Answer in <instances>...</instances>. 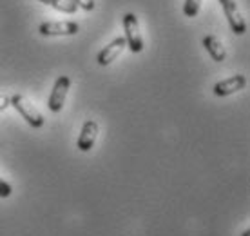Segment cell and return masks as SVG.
Returning a JSON list of instances; mask_svg holds the SVG:
<instances>
[{
	"instance_id": "obj_1",
	"label": "cell",
	"mask_w": 250,
	"mask_h": 236,
	"mask_svg": "<svg viewBox=\"0 0 250 236\" xmlns=\"http://www.w3.org/2000/svg\"><path fill=\"white\" fill-rule=\"evenodd\" d=\"M9 106L15 107L17 113L24 118L27 124L31 125L33 129H40V127H44L45 118L42 117V113L38 111L37 107L33 106L29 100L25 98L24 94H13V96H9Z\"/></svg>"
},
{
	"instance_id": "obj_2",
	"label": "cell",
	"mask_w": 250,
	"mask_h": 236,
	"mask_svg": "<svg viewBox=\"0 0 250 236\" xmlns=\"http://www.w3.org/2000/svg\"><path fill=\"white\" fill-rule=\"evenodd\" d=\"M124 38L127 47L131 53H142L145 47L144 35L140 31V22H138L134 13H125L124 15Z\"/></svg>"
},
{
	"instance_id": "obj_3",
	"label": "cell",
	"mask_w": 250,
	"mask_h": 236,
	"mask_svg": "<svg viewBox=\"0 0 250 236\" xmlns=\"http://www.w3.org/2000/svg\"><path fill=\"white\" fill-rule=\"evenodd\" d=\"M71 89V78L67 75L58 76L55 80V86L51 89L49 100H47V107H49L51 113H60L63 109V104H65V98H67V93Z\"/></svg>"
},
{
	"instance_id": "obj_4",
	"label": "cell",
	"mask_w": 250,
	"mask_h": 236,
	"mask_svg": "<svg viewBox=\"0 0 250 236\" xmlns=\"http://www.w3.org/2000/svg\"><path fill=\"white\" fill-rule=\"evenodd\" d=\"M80 31V25L73 20H62V22H42L38 25V33L42 37H73Z\"/></svg>"
},
{
	"instance_id": "obj_5",
	"label": "cell",
	"mask_w": 250,
	"mask_h": 236,
	"mask_svg": "<svg viewBox=\"0 0 250 236\" xmlns=\"http://www.w3.org/2000/svg\"><path fill=\"white\" fill-rule=\"evenodd\" d=\"M218 2L223 7V13H225L232 31L236 33V35H245L247 33V22H245L243 15L239 11L236 0H218Z\"/></svg>"
},
{
	"instance_id": "obj_6",
	"label": "cell",
	"mask_w": 250,
	"mask_h": 236,
	"mask_svg": "<svg viewBox=\"0 0 250 236\" xmlns=\"http://www.w3.org/2000/svg\"><path fill=\"white\" fill-rule=\"evenodd\" d=\"M98 133H100L98 124H96L94 120H85L83 125H82L80 137L76 140V147H78L82 153H89V151L94 147V143H96Z\"/></svg>"
},
{
	"instance_id": "obj_7",
	"label": "cell",
	"mask_w": 250,
	"mask_h": 236,
	"mask_svg": "<svg viewBox=\"0 0 250 236\" xmlns=\"http://www.w3.org/2000/svg\"><path fill=\"white\" fill-rule=\"evenodd\" d=\"M247 87V76L245 75H234L230 78H225L221 82H216L214 84V94L219 96V98H225V96H230V94L238 93L241 89Z\"/></svg>"
},
{
	"instance_id": "obj_8",
	"label": "cell",
	"mask_w": 250,
	"mask_h": 236,
	"mask_svg": "<svg viewBox=\"0 0 250 236\" xmlns=\"http://www.w3.org/2000/svg\"><path fill=\"white\" fill-rule=\"evenodd\" d=\"M127 47V44H125V38L124 37H116L111 44H107L105 47L98 53L96 56V62L98 66H109V64H113L116 58H118L124 49Z\"/></svg>"
},
{
	"instance_id": "obj_9",
	"label": "cell",
	"mask_w": 250,
	"mask_h": 236,
	"mask_svg": "<svg viewBox=\"0 0 250 236\" xmlns=\"http://www.w3.org/2000/svg\"><path fill=\"white\" fill-rule=\"evenodd\" d=\"M201 44H203L205 51L210 55V58H212L214 62H225V60H227L225 47H223V44L219 42L214 35H207V37H203Z\"/></svg>"
},
{
	"instance_id": "obj_10",
	"label": "cell",
	"mask_w": 250,
	"mask_h": 236,
	"mask_svg": "<svg viewBox=\"0 0 250 236\" xmlns=\"http://www.w3.org/2000/svg\"><path fill=\"white\" fill-rule=\"evenodd\" d=\"M38 2H42V4L53 7V9H57L60 13H65V15H75L76 9H78L75 4H71L67 0H38Z\"/></svg>"
},
{
	"instance_id": "obj_11",
	"label": "cell",
	"mask_w": 250,
	"mask_h": 236,
	"mask_svg": "<svg viewBox=\"0 0 250 236\" xmlns=\"http://www.w3.org/2000/svg\"><path fill=\"white\" fill-rule=\"evenodd\" d=\"M200 9H201V0H185V4H183V15L188 17V19L198 17Z\"/></svg>"
},
{
	"instance_id": "obj_12",
	"label": "cell",
	"mask_w": 250,
	"mask_h": 236,
	"mask_svg": "<svg viewBox=\"0 0 250 236\" xmlns=\"http://www.w3.org/2000/svg\"><path fill=\"white\" fill-rule=\"evenodd\" d=\"M67 2L75 4L76 7L85 9V11H93L94 7H96V2H94V0H67Z\"/></svg>"
},
{
	"instance_id": "obj_13",
	"label": "cell",
	"mask_w": 250,
	"mask_h": 236,
	"mask_svg": "<svg viewBox=\"0 0 250 236\" xmlns=\"http://www.w3.org/2000/svg\"><path fill=\"white\" fill-rule=\"evenodd\" d=\"M13 193V187L11 184H7L6 180L0 178V198H9Z\"/></svg>"
},
{
	"instance_id": "obj_14",
	"label": "cell",
	"mask_w": 250,
	"mask_h": 236,
	"mask_svg": "<svg viewBox=\"0 0 250 236\" xmlns=\"http://www.w3.org/2000/svg\"><path fill=\"white\" fill-rule=\"evenodd\" d=\"M7 107H9V96H4V94H0V113L6 111Z\"/></svg>"
},
{
	"instance_id": "obj_15",
	"label": "cell",
	"mask_w": 250,
	"mask_h": 236,
	"mask_svg": "<svg viewBox=\"0 0 250 236\" xmlns=\"http://www.w3.org/2000/svg\"><path fill=\"white\" fill-rule=\"evenodd\" d=\"M243 236H250V231H245V233H243Z\"/></svg>"
}]
</instances>
